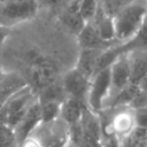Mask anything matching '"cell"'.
<instances>
[{
	"label": "cell",
	"mask_w": 147,
	"mask_h": 147,
	"mask_svg": "<svg viewBox=\"0 0 147 147\" xmlns=\"http://www.w3.org/2000/svg\"><path fill=\"white\" fill-rule=\"evenodd\" d=\"M67 98L65 92L62 87V84L54 82L53 84L48 85L47 87L42 88L37 93L38 101L41 102H59L61 103Z\"/></svg>",
	"instance_id": "cell-16"
},
{
	"label": "cell",
	"mask_w": 147,
	"mask_h": 147,
	"mask_svg": "<svg viewBox=\"0 0 147 147\" xmlns=\"http://www.w3.org/2000/svg\"><path fill=\"white\" fill-rule=\"evenodd\" d=\"M103 51V49H102ZM101 49H91V48H82L77 59L76 69L80 71L88 79L96 72V62L99 59Z\"/></svg>",
	"instance_id": "cell-13"
},
{
	"label": "cell",
	"mask_w": 147,
	"mask_h": 147,
	"mask_svg": "<svg viewBox=\"0 0 147 147\" xmlns=\"http://www.w3.org/2000/svg\"><path fill=\"white\" fill-rule=\"evenodd\" d=\"M61 21L69 31L78 36V33L86 24V22L83 20L82 15L79 14L78 0H71L70 5H68L67 8L63 10L61 15Z\"/></svg>",
	"instance_id": "cell-14"
},
{
	"label": "cell",
	"mask_w": 147,
	"mask_h": 147,
	"mask_svg": "<svg viewBox=\"0 0 147 147\" xmlns=\"http://www.w3.org/2000/svg\"><path fill=\"white\" fill-rule=\"evenodd\" d=\"M146 11L147 0H134L123 7L113 17L116 42H127L138 33L145 21Z\"/></svg>",
	"instance_id": "cell-1"
},
{
	"label": "cell",
	"mask_w": 147,
	"mask_h": 147,
	"mask_svg": "<svg viewBox=\"0 0 147 147\" xmlns=\"http://www.w3.org/2000/svg\"><path fill=\"white\" fill-rule=\"evenodd\" d=\"M3 1H5V0H0V3H1V2H3Z\"/></svg>",
	"instance_id": "cell-28"
},
{
	"label": "cell",
	"mask_w": 147,
	"mask_h": 147,
	"mask_svg": "<svg viewBox=\"0 0 147 147\" xmlns=\"http://www.w3.org/2000/svg\"><path fill=\"white\" fill-rule=\"evenodd\" d=\"M78 44L80 48H91V49H106L113 45L105 42L95 28L93 23H86L85 26L82 29V31L78 33Z\"/></svg>",
	"instance_id": "cell-11"
},
{
	"label": "cell",
	"mask_w": 147,
	"mask_h": 147,
	"mask_svg": "<svg viewBox=\"0 0 147 147\" xmlns=\"http://www.w3.org/2000/svg\"><path fill=\"white\" fill-rule=\"evenodd\" d=\"M61 84L67 98L76 99L86 105L87 91L90 85V79L86 76H84L76 68H72L64 75Z\"/></svg>",
	"instance_id": "cell-7"
},
{
	"label": "cell",
	"mask_w": 147,
	"mask_h": 147,
	"mask_svg": "<svg viewBox=\"0 0 147 147\" xmlns=\"http://www.w3.org/2000/svg\"><path fill=\"white\" fill-rule=\"evenodd\" d=\"M113 94L109 68L95 72L90 79L86 108L92 114L99 116L107 108L108 101Z\"/></svg>",
	"instance_id": "cell-2"
},
{
	"label": "cell",
	"mask_w": 147,
	"mask_h": 147,
	"mask_svg": "<svg viewBox=\"0 0 147 147\" xmlns=\"http://www.w3.org/2000/svg\"><path fill=\"white\" fill-rule=\"evenodd\" d=\"M59 65L55 61L49 57H45L39 64L31 67V83L30 85L32 90H37L38 92L48 85L56 82L59 76Z\"/></svg>",
	"instance_id": "cell-6"
},
{
	"label": "cell",
	"mask_w": 147,
	"mask_h": 147,
	"mask_svg": "<svg viewBox=\"0 0 147 147\" xmlns=\"http://www.w3.org/2000/svg\"><path fill=\"white\" fill-rule=\"evenodd\" d=\"M138 91H139V88L136 84H129L124 88L111 94V96L108 101L107 108L116 109V108H122V107H129Z\"/></svg>",
	"instance_id": "cell-15"
},
{
	"label": "cell",
	"mask_w": 147,
	"mask_h": 147,
	"mask_svg": "<svg viewBox=\"0 0 147 147\" xmlns=\"http://www.w3.org/2000/svg\"><path fill=\"white\" fill-rule=\"evenodd\" d=\"M6 74H7V72H6L5 70H2V69L0 68V82H1V79H2V78H3L5 76H6Z\"/></svg>",
	"instance_id": "cell-27"
},
{
	"label": "cell",
	"mask_w": 147,
	"mask_h": 147,
	"mask_svg": "<svg viewBox=\"0 0 147 147\" xmlns=\"http://www.w3.org/2000/svg\"><path fill=\"white\" fill-rule=\"evenodd\" d=\"M40 105V115L41 124L49 125L60 119V106L59 102H39Z\"/></svg>",
	"instance_id": "cell-17"
},
{
	"label": "cell",
	"mask_w": 147,
	"mask_h": 147,
	"mask_svg": "<svg viewBox=\"0 0 147 147\" xmlns=\"http://www.w3.org/2000/svg\"><path fill=\"white\" fill-rule=\"evenodd\" d=\"M7 36H8V29L6 26L0 25V48L2 47V45H3V42H5L6 38H7Z\"/></svg>",
	"instance_id": "cell-24"
},
{
	"label": "cell",
	"mask_w": 147,
	"mask_h": 147,
	"mask_svg": "<svg viewBox=\"0 0 147 147\" xmlns=\"http://www.w3.org/2000/svg\"><path fill=\"white\" fill-rule=\"evenodd\" d=\"M41 124V115H40V105L38 99H36L31 106L28 108L26 113L20 121V123L14 129V134L16 139V144L18 145L28 137L32 136L34 131Z\"/></svg>",
	"instance_id": "cell-8"
},
{
	"label": "cell",
	"mask_w": 147,
	"mask_h": 147,
	"mask_svg": "<svg viewBox=\"0 0 147 147\" xmlns=\"http://www.w3.org/2000/svg\"><path fill=\"white\" fill-rule=\"evenodd\" d=\"M37 0H5L0 3V25L8 26L30 20L37 13Z\"/></svg>",
	"instance_id": "cell-4"
},
{
	"label": "cell",
	"mask_w": 147,
	"mask_h": 147,
	"mask_svg": "<svg viewBox=\"0 0 147 147\" xmlns=\"http://www.w3.org/2000/svg\"><path fill=\"white\" fill-rule=\"evenodd\" d=\"M137 86H138V88H139V91H141V92H145V93H147V75L137 84Z\"/></svg>",
	"instance_id": "cell-25"
},
{
	"label": "cell",
	"mask_w": 147,
	"mask_h": 147,
	"mask_svg": "<svg viewBox=\"0 0 147 147\" xmlns=\"http://www.w3.org/2000/svg\"><path fill=\"white\" fill-rule=\"evenodd\" d=\"M116 111L110 117L106 125L107 136H114L121 142L126 139L136 129L134 111L130 107L116 108Z\"/></svg>",
	"instance_id": "cell-5"
},
{
	"label": "cell",
	"mask_w": 147,
	"mask_h": 147,
	"mask_svg": "<svg viewBox=\"0 0 147 147\" xmlns=\"http://www.w3.org/2000/svg\"><path fill=\"white\" fill-rule=\"evenodd\" d=\"M113 93L131 84V65L127 53L121 54L109 67Z\"/></svg>",
	"instance_id": "cell-9"
},
{
	"label": "cell",
	"mask_w": 147,
	"mask_h": 147,
	"mask_svg": "<svg viewBox=\"0 0 147 147\" xmlns=\"http://www.w3.org/2000/svg\"><path fill=\"white\" fill-rule=\"evenodd\" d=\"M100 7V0H78V9L83 20L90 23L95 17Z\"/></svg>",
	"instance_id": "cell-18"
},
{
	"label": "cell",
	"mask_w": 147,
	"mask_h": 147,
	"mask_svg": "<svg viewBox=\"0 0 147 147\" xmlns=\"http://www.w3.org/2000/svg\"><path fill=\"white\" fill-rule=\"evenodd\" d=\"M17 146L14 130L0 124V147H14Z\"/></svg>",
	"instance_id": "cell-20"
},
{
	"label": "cell",
	"mask_w": 147,
	"mask_h": 147,
	"mask_svg": "<svg viewBox=\"0 0 147 147\" xmlns=\"http://www.w3.org/2000/svg\"><path fill=\"white\" fill-rule=\"evenodd\" d=\"M86 105L72 98H65L60 106V119L68 126H75L80 124L85 115Z\"/></svg>",
	"instance_id": "cell-10"
},
{
	"label": "cell",
	"mask_w": 147,
	"mask_h": 147,
	"mask_svg": "<svg viewBox=\"0 0 147 147\" xmlns=\"http://www.w3.org/2000/svg\"><path fill=\"white\" fill-rule=\"evenodd\" d=\"M134 111V121L136 127L147 129V106L144 108H139L133 110Z\"/></svg>",
	"instance_id": "cell-21"
},
{
	"label": "cell",
	"mask_w": 147,
	"mask_h": 147,
	"mask_svg": "<svg viewBox=\"0 0 147 147\" xmlns=\"http://www.w3.org/2000/svg\"><path fill=\"white\" fill-rule=\"evenodd\" d=\"M131 65V84H138L147 75V49L127 52Z\"/></svg>",
	"instance_id": "cell-12"
},
{
	"label": "cell",
	"mask_w": 147,
	"mask_h": 147,
	"mask_svg": "<svg viewBox=\"0 0 147 147\" xmlns=\"http://www.w3.org/2000/svg\"><path fill=\"white\" fill-rule=\"evenodd\" d=\"M46 5H48V6H57V5H60L63 0H42Z\"/></svg>",
	"instance_id": "cell-26"
},
{
	"label": "cell",
	"mask_w": 147,
	"mask_h": 147,
	"mask_svg": "<svg viewBox=\"0 0 147 147\" xmlns=\"http://www.w3.org/2000/svg\"><path fill=\"white\" fill-rule=\"evenodd\" d=\"M36 99L37 94L29 84L21 88L0 107V124L14 130Z\"/></svg>",
	"instance_id": "cell-3"
},
{
	"label": "cell",
	"mask_w": 147,
	"mask_h": 147,
	"mask_svg": "<svg viewBox=\"0 0 147 147\" xmlns=\"http://www.w3.org/2000/svg\"><path fill=\"white\" fill-rule=\"evenodd\" d=\"M16 147H45V146L37 136L32 134L28 137L25 140H23L22 142H20Z\"/></svg>",
	"instance_id": "cell-22"
},
{
	"label": "cell",
	"mask_w": 147,
	"mask_h": 147,
	"mask_svg": "<svg viewBox=\"0 0 147 147\" xmlns=\"http://www.w3.org/2000/svg\"><path fill=\"white\" fill-rule=\"evenodd\" d=\"M132 1L134 0H100V6L107 15L114 17L123 7Z\"/></svg>",
	"instance_id": "cell-19"
},
{
	"label": "cell",
	"mask_w": 147,
	"mask_h": 147,
	"mask_svg": "<svg viewBox=\"0 0 147 147\" xmlns=\"http://www.w3.org/2000/svg\"><path fill=\"white\" fill-rule=\"evenodd\" d=\"M119 146H121V141L117 138H115L114 136H107V139L102 147H119Z\"/></svg>",
	"instance_id": "cell-23"
}]
</instances>
